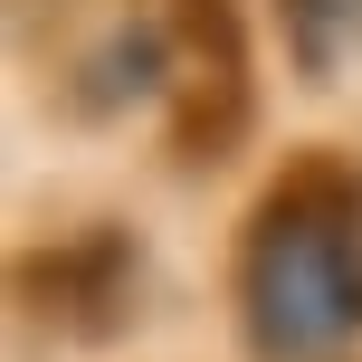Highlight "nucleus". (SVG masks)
Returning <instances> with one entry per match:
<instances>
[{"label": "nucleus", "mask_w": 362, "mask_h": 362, "mask_svg": "<svg viewBox=\"0 0 362 362\" xmlns=\"http://www.w3.org/2000/svg\"><path fill=\"white\" fill-rule=\"evenodd\" d=\"M362 325V267H353V238L344 219H305V210H276L267 219V248H257V334L276 353H325Z\"/></svg>", "instance_id": "1"}]
</instances>
